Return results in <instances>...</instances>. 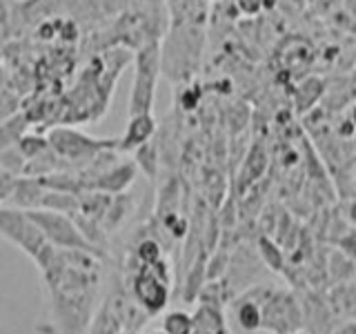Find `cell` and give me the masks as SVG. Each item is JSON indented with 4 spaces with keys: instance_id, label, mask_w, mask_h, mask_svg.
<instances>
[{
    "instance_id": "ac0fdd59",
    "label": "cell",
    "mask_w": 356,
    "mask_h": 334,
    "mask_svg": "<svg viewBox=\"0 0 356 334\" xmlns=\"http://www.w3.org/2000/svg\"><path fill=\"white\" fill-rule=\"evenodd\" d=\"M194 317H189L187 312L174 310L163 319V332L165 334H192L194 332Z\"/></svg>"
},
{
    "instance_id": "7402d4cb",
    "label": "cell",
    "mask_w": 356,
    "mask_h": 334,
    "mask_svg": "<svg viewBox=\"0 0 356 334\" xmlns=\"http://www.w3.org/2000/svg\"><path fill=\"white\" fill-rule=\"evenodd\" d=\"M236 319L243 330H259L261 328V308L256 301H243L236 310Z\"/></svg>"
},
{
    "instance_id": "484cf974",
    "label": "cell",
    "mask_w": 356,
    "mask_h": 334,
    "mask_svg": "<svg viewBox=\"0 0 356 334\" xmlns=\"http://www.w3.org/2000/svg\"><path fill=\"white\" fill-rule=\"evenodd\" d=\"M18 176H11L9 172H5L3 167H0V205L7 203V198L11 194V189H14V183H16Z\"/></svg>"
},
{
    "instance_id": "f1b7e54d",
    "label": "cell",
    "mask_w": 356,
    "mask_h": 334,
    "mask_svg": "<svg viewBox=\"0 0 356 334\" xmlns=\"http://www.w3.org/2000/svg\"><path fill=\"white\" fill-rule=\"evenodd\" d=\"M278 5V0H263V11L267 9V11H270V9H274Z\"/></svg>"
},
{
    "instance_id": "d4e9b609",
    "label": "cell",
    "mask_w": 356,
    "mask_h": 334,
    "mask_svg": "<svg viewBox=\"0 0 356 334\" xmlns=\"http://www.w3.org/2000/svg\"><path fill=\"white\" fill-rule=\"evenodd\" d=\"M234 7L241 16L254 18L263 11V0H234Z\"/></svg>"
},
{
    "instance_id": "44dd1931",
    "label": "cell",
    "mask_w": 356,
    "mask_h": 334,
    "mask_svg": "<svg viewBox=\"0 0 356 334\" xmlns=\"http://www.w3.org/2000/svg\"><path fill=\"white\" fill-rule=\"evenodd\" d=\"M22 109V98L14 87H3L0 89V122H5L14 114Z\"/></svg>"
},
{
    "instance_id": "6da1fadb",
    "label": "cell",
    "mask_w": 356,
    "mask_h": 334,
    "mask_svg": "<svg viewBox=\"0 0 356 334\" xmlns=\"http://www.w3.org/2000/svg\"><path fill=\"white\" fill-rule=\"evenodd\" d=\"M205 49V25L196 22H181L172 25L167 38L161 45V74H165L174 83L189 81Z\"/></svg>"
},
{
    "instance_id": "d6986e66",
    "label": "cell",
    "mask_w": 356,
    "mask_h": 334,
    "mask_svg": "<svg viewBox=\"0 0 356 334\" xmlns=\"http://www.w3.org/2000/svg\"><path fill=\"white\" fill-rule=\"evenodd\" d=\"M205 252L207 250H203V254L198 256L196 263L189 267L187 283H185V301H194L200 292V285H203V281L207 278L205 276Z\"/></svg>"
},
{
    "instance_id": "5bb4252c",
    "label": "cell",
    "mask_w": 356,
    "mask_h": 334,
    "mask_svg": "<svg viewBox=\"0 0 356 334\" xmlns=\"http://www.w3.org/2000/svg\"><path fill=\"white\" fill-rule=\"evenodd\" d=\"M325 92V83L321 78H305L303 83L298 85L296 94H294V105L298 111H309L312 107L316 105V100Z\"/></svg>"
},
{
    "instance_id": "9a60e30c",
    "label": "cell",
    "mask_w": 356,
    "mask_h": 334,
    "mask_svg": "<svg viewBox=\"0 0 356 334\" xmlns=\"http://www.w3.org/2000/svg\"><path fill=\"white\" fill-rule=\"evenodd\" d=\"M134 207V200L129 198V194H116V196H111V203H109V209H107V214L103 218V228L107 234H111L116 228H120V223L127 218V214L131 212Z\"/></svg>"
},
{
    "instance_id": "836d02e7",
    "label": "cell",
    "mask_w": 356,
    "mask_h": 334,
    "mask_svg": "<svg viewBox=\"0 0 356 334\" xmlns=\"http://www.w3.org/2000/svg\"><path fill=\"white\" fill-rule=\"evenodd\" d=\"M0 63H3V47H0Z\"/></svg>"
},
{
    "instance_id": "ba28073f",
    "label": "cell",
    "mask_w": 356,
    "mask_h": 334,
    "mask_svg": "<svg viewBox=\"0 0 356 334\" xmlns=\"http://www.w3.org/2000/svg\"><path fill=\"white\" fill-rule=\"evenodd\" d=\"M136 172L138 167L134 161H116L114 165H109L107 170L98 172L92 181H89L87 189H98V192L105 194H125L127 189L136 181Z\"/></svg>"
},
{
    "instance_id": "4fadbf2b",
    "label": "cell",
    "mask_w": 356,
    "mask_h": 334,
    "mask_svg": "<svg viewBox=\"0 0 356 334\" xmlns=\"http://www.w3.org/2000/svg\"><path fill=\"white\" fill-rule=\"evenodd\" d=\"M29 127L31 122L22 109L11 118H7L5 122H0V150H7L11 145H16L29 132Z\"/></svg>"
},
{
    "instance_id": "4dcf8cb0",
    "label": "cell",
    "mask_w": 356,
    "mask_h": 334,
    "mask_svg": "<svg viewBox=\"0 0 356 334\" xmlns=\"http://www.w3.org/2000/svg\"><path fill=\"white\" fill-rule=\"evenodd\" d=\"M350 218L356 223V200H352V205H350Z\"/></svg>"
},
{
    "instance_id": "30bf717a",
    "label": "cell",
    "mask_w": 356,
    "mask_h": 334,
    "mask_svg": "<svg viewBox=\"0 0 356 334\" xmlns=\"http://www.w3.org/2000/svg\"><path fill=\"white\" fill-rule=\"evenodd\" d=\"M44 192H47V187L40 183V178H36V176H18L5 205L25 209V212L27 209H38Z\"/></svg>"
},
{
    "instance_id": "d590c367",
    "label": "cell",
    "mask_w": 356,
    "mask_h": 334,
    "mask_svg": "<svg viewBox=\"0 0 356 334\" xmlns=\"http://www.w3.org/2000/svg\"><path fill=\"white\" fill-rule=\"evenodd\" d=\"M354 183H356V181H354Z\"/></svg>"
},
{
    "instance_id": "e0dca14e",
    "label": "cell",
    "mask_w": 356,
    "mask_h": 334,
    "mask_svg": "<svg viewBox=\"0 0 356 334\" xmlns=\"http://www.w3.org/2000/svg\"><path fill=\"white\" fill-rule=\"evenodd\" d=\"M16 145H18L20 154L25 156L27 161L36 159V156H40L42 152L49 150L47 134H40V132H27L25 136H22Z\"/></svg>"
},
{
    "instance_id": "83f0119b",
    "label": "cell",
    "mask_w": 356,
    "mask_h": 334,
    "mask_svg": "<svg viewBox=\"0 0 356 334\" xmlns=\"http://www.w3.org/2000/svg\"><path fill=\"white\" fill-rule=\"evenodd\" d=\"M7 85H9V74L3 70V67H0V89L7 87Z\"/></svg>"
},
{
    "instance_id": "ffe728a7",
    "label": "cell",
    "mask_w": 356,
    "mask_h": 334,
    "mask_svg": "<svg viewBox=\"0 0 356 334\" xmlns=\"http://www.w3.org/2000/svg\"><path fill=\"white\" fill-rule=\"evenodd\" d=\"M0 167L11 176H22L27 167V159L20 154L18 145H11L7 150H0Z\"/></svg>"
},
{
    "instance_id": "7c38bea8",
    "label": "cell",
    "mask_w": 356,
    "mask_h": 334,
    "mask_svg": "<svg viewBox=\"0 0 356 334\" xmlns=\"http://www.w3.org/2000/svg\"><path fill=\"white\" fill-rule=\"evenodd\" d=\"M134 163H136L138 170L154 181L159 176V165H161V148L156 141H147L143 143L140 148L134 150Z\"/></svg>"
},
{
    "instance_id": "603a6c76",
    "label": "cell",
    "mask_w": 356,
    "mask_h": 334,
    "mask_svg": "<svg viewBox=\"0 0 356 334\" xmlns=\"http://www.w3.org/2000/svg\"><path fill=\"white\" fill-rule=\"evenodd\" d=\"M259 252L263 256V261L267 263V267H272V270H283V252L281 248L267 237H261L259 239Z\"/></svg>"
},
{
    "instance_id": "d6a6232c",
    "label": "cell",
    "mask_w": 356,
    "mask_h": 334,
    "mask_svg": "<svg viewBox=\"0 0 356 334\" xmlns=\"http://www.w3.org/2000/svg\"><path fill=\"white\" fill-rule=\"evenodd\" d=\"M205 3L209 5V3H220V0H205Z\"/></svg>"
},
{
    "instance_id": "4316f807",
    "label": "cell",
    "mask_w": 356,
    "mask_h": 334,
    "mask_svg": "<svg viewBox=\"0 0 356 334\" xmlns=\"http://www.w3.org/2000/svg\"><path fill=\"white\" fill-rule=\"evenodd\" d=\"M222 265H227V254L225 252H220V254H216L214 259H211V263L205 267V276L207 278H218L222 272H225V267Z\"/></svg>"
},
{
    "instance_id": "e575fe53",
    "label": "cell",
    "mask_w": 356,
    "mask_h": 334,
    "mask_svg": "<svg viewBox=\"0 0 356 334\" xmlns=\"http://www.w3.org/2000/svg\"><path fill=\"white\" fill-rule=\"evenodd\" d=\"M154 334H165V332H163V330H161V332H154Z\"/></svg>"
},
{
    "instance_id": "8992f818",
    "label": "cell",
    "mask_w": 356,
    "mask_h": 334,
    "mask_svg": "<svg viewBox=\"0 0 356 334\" xmlns=\"http://www.w3.org/2000/svg\"><path fill=\"white\" fill-rule=\"evenodd\" d=\"M134 299H136L138 308L145 310V315H159L165 310L167 301H170V285L163 283L147 265H143L134 276Z\"/></svg>"
},
{
    "instance_id": "cb8c5ba5",
    "label": "cell",
    "mask_w": 356,
    "mask_h": 334,
    "mask_svg": "<svg viewBox=\"0 0 356 334\" xmlns=\"http://www.w3.org/2000/svg\"><path fill=\"white\" fill-rule=\"evenodd\" d=\"M136 256H138L140 265H154L159 259H163L161 243L154 239H143L136 248Z\"/></svg>"
},
{
    "instance_id": "9c48e42d",
    "label": "cell",
    "mask_w": 356,
    "mask_h": 334,
    "mask_svg": "<svg viewBox=\"0 0 356 334\" xmlns=\"http://www.w3.org/2000/svg\"><path fill=\"white\" fill-rule=\"evenodd\" d=\"M154 134H156V118H154L152 111H149V114L129 116L125 134L118 138V154L134 152L136 148H140L143 143L152 141Z\"/></svg>"
},
{
    "instance_id": "2e32d148",
    "label": "cell",
    "mask_w": 356,
    "mask_h": 334,
    "mask_svg": "<svg viewBox=\"0 0 356 334\" xmlns=\"http://www.w3.org/2000/svg\"><path fill=\"white\" fill-rule=\"evenodd\" d=\"M38 209L60 212V214H74V212H78V194H65V192H54V189H47V192L42 194Z\"/></svg>"
},
{
    "instance_id": "52a82bcc",
    "label": "cell",
    "mask_w": 356,
    "mask_h": 334,
    "mask_svg": "<svg viewBox=\"0 0 356 334\" xmlns=\"http://www.w3.org/2000/svg\"><path fill=\"white\" fill-rule=\"evenodd\" d=\"M298 319L300 317L294 299L285 294H272L261 310V328H270L281 334L298 328Z\"/></svg>"
},
{
    "instance_id": "3957f363",
    "label": "cell",
    "mask_w": 356,
    "mask_h": 334,
    "mask_svg": "<svg viewBox=\"0 0 356 334\" xmlns=\"http://www.w3.org/2000/svg\"><path fill=\"white\" fill-rule=\"evenodd\" d=\"M161 76V42H145L134 54V83L129 92V116L149 114L156 100V85Z\"/></svg>"
},
{
    "instance_id": "7a4b0ae2",
    "label": "cell",
    "mask_w": 356,
    "mask_h": 334,
    "mask_svg": "<svg viewBox=\"0 0 356 334\" xmlns=\"http://www.w3.org/2000/svg\"><path fill=\"white\" fill-rule=\"evenodd\" d=\"M49 148L70 165V172H81L83 167L92 163L100 152L116 150L118 152V138H96L89 136L87 132L76 127H51L47 132Z\"/></svg>"
},
{
    "instance_id": "5b68a950",
    "label": "cell",
    "mask_w": 356,
    "mask_h": 334,
    "mask_svg": "<svg viewBox=\"0 0 356 334\" xmlns=\"http://www.w3.org/2000/svg\"><path fill=\"white\" fill-rule=\"evenodd\" d=\"M0 237L14 243L18 250H22L31 259L47 243L40 228L31 221L27 212L11 205H0Z\"/></svg>"
},
{
    "instance_id": "277c9868",
    "label": "cell",
    "mask_w": 356,
    "mask_h": 334,
    "mask_svg": "<svg viewBox=\"0 0 356 334\" xmlns=\"http://www.w3.org/2000/svg\"><path fill=\"white\" fill-rule=\"evenodd\" d=\"M27 214L40 228L44 241L56 245V248L85 250L96 256H103L92 243L85 241V237L81 234V230H78V225L70 214H60V212H49V209H27Z\"/></svg>"
},
{
    "instance_id": "8fae6325",
    "label": "cell",
    "mask_w": 356,
    "mask_h": 334,
    "mask_svg": "<svg viewBox=\"0 0 356 334\" xmlns=\"http://www.w3.org/2000/svg\"><path fill=\"white\" fill-rule=\"evenodd\" d=\"M265 170H267V150L261 145V141H256L250 148V152L245 154V161H243V167H241L238 187L245 192V189H248L252 183L259 181Z\"/></svg>"
},
{
    "instance_id": "1f68e13d",
    "label": "cell",
    "mask_w": 356,
    "mask_h": 334,
    "mask_svg": "<svg viewBox=\"0 0 356 334\" xmlns=\"http://www.w3.org/2000/svg\"><path fill=\"white\" fill-rule=\"evenodd\" d=\"M352 125H354V129H356V105L352 107Z\"/></svg>"
},
{
    "instance_id": "f546056e",
    "label": "cell",
    "mask_w": 356,
    "mask_h": 334,
    "mask_svg": "<svg viewBox=\"0 0 356 334\" xmlns=\"http://www.w3.org/2000/svg\"><path fill=\"white\" fill-rule=\"evenodd\" d=\"M337 334H356V326H348V328H343V330L337 332Z\"/></svg>"
}]
</instances>
